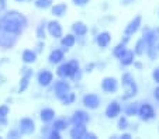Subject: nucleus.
Here are the masks:
<instances>
[{
    "label": "nucleus",
    "mask_w": 159,
    "mask_h": 139,
    "mask_svg": "<svg viewBox=\"0 0 159 139\" xmlns=\"http://www.w3.org/2000/svg\"><path fill=\"white\" fill-rule=\"evenodd\" d=\"M28 27V18L18 10H7L0 15V30L20 37Z\"/></svg>",
    "instance_id": "1"
},
{
    "label": "nucleus",
    "mask_w": 159,
    "mask_h": 139,
    "mask_svg": "<svg viewBox=\"0 0 159 139\" xmlns=\"http://www.w3.org/2000/svg\"><path fill=\"white\" fill-rule=\"evenodd\" d=\"M57 66V76L61 79H69L72 82H80L83 77V70L80 69L78 59H70L68 62L63 61Z\"/></svg>",
    "instance_id": "2"
},
{
    "label": "nucleus",
    "mask_w": 159,
    "mask_h": 139,
    "mask_svg": "<svg viewBox=\"0 0 159 139\" xmlns=\"http://www.w3.org/2000/svg\"><path fill=\"white\" fill-rule=\"evenodd\" d=\"M142 38L147 42V52H145V55L149 58L151 61H155L159 54L155 46L156 42L159 41V27H155V28L144 27L142 28Z\"/></svg>",
    "instance_id": "3"
},
{
    "label": "nucleus",
    "mask_w": 159,
    "mask_h": 139,
    "mask_svg": "<svg viewBox=\"0 0 159 139\" xmlns=\"http://www.w3.org/2000/svg\"><path fill=\"white\" fill-rule=\"evenodd\" d=\"M120 83L124 87V94H123V97H121L123 101L131 100V98H134V97L138 94V85L135 82L134 76H132L129 72H124L123 75H121Z\"/></svg>",
    "instance_id": "4"
},
{
    "label": "nucleus",
    "mask_w": 159,
    "mask_h": 139,
    "mask_svg": "<svg viewBox=\"0 0 159 139\" xmlns=\"http://www.w3.org/2000/svg\"><path fill=\"white\" fill-rule=\"evenodd\" d=\"M52 83H54V87H52L54 94L59 101L62 100L63 97L69 93V91H72V86H70V83L68 82V79H61L59 77L58 80H55V82H52Z\"/></svg>",
    "instance_id": "5"
},
{
    "label": "nucleus",
    "mask_w": 159,
    "mask_h": 139,
    "mask_svg": "<svg viewBox=\"0 0 159 139\" xmlns=\"http://www.w3.org/2000/svg\"><path fill=\"white\" fill-rule=\"evenodd\" d=\"M139 119L144 122H149L152 119H155L156 117V111L153 108V106L148 101H144V103H139V107H138V114Z\"/></svg>",
    "instance_id": "6"
},
{
    "label": "nucleus",
    "mask_w": 159,
    "mask_h": 139,
    "mask_svg": "<svg viewBox=\"0 0 159 139\" xmlns=\"http://www.w3.org/2000/svg\"><path fill=\"white\" fill-rule=\"evenodd\" d=\"M100 87H102L103 93L106 94H116L120 89V82L114 76H106V77H103L102 83H100Z\"/></svg>",
    "instance_id": "7"
},
{
    "label": "nucleus",
    "mask_w": 159,
    "mask_h": 139,
    "mask_svg": "<svg viewBox=\"0 0 159 139\" xmlns=\"http://www.w3.org/2000/svg\"><path fill=\"white\" fill-rule=\"evenodd\" d=\"M18 38L20 37L0 30V49H4V51L13 49L16 46V44L18 42Z\"/></svg>",
    "instance_id": "8"
},
{
    "label": "nucleus",
    "mask_w": 159,
    "mask_h": 139,
    "mask_svg": "<svg viewBox=\"0 0 159 139\" xmlns=\"http://www.w3.org/2000/svg\"><path fill=\"white\" fill-rule=\"evenodd\" d=\"M82 104L87 110H97L102 104V98L96 93H86L82 97Z\"/></svg>",
    "instance_id": "9"
},
{
    "label": "nucleus",
    "mask_w": 159,
    "mask_h": 139,
    "mask_svg": "<svg viewBox=\"0 0 159 139\" xmlns=\"http://www.w3.org/2000/svg\"><path fill=\"white\" fill-rule=\"evenodd\" d=\"M18 131L21 135H33L35 132V121L30 117H23L18 121Z\"/></svg>",
    "instance_id": "10"
},
{
    "label": "nucleus",
    "mask_w": 159,
    "mask_h": 139,
    "mask_svg": "<svg viewBox=\"0 0 159 139\" xmlns=\"http://www.w3.org/2000/svg\"><path fill=\"white\" fill-rule=\"evenodd\" d=\"M141 27H142V15L137 14L134 18H131L129 23L125 25V28H124V34L132 37L134 34H137L139 30H141Z\"/></svg>",
    "instance_id": "11"
},
{
    "label": "nucleus",
    "mask_w": 159,
    "mask_h": 139,
    "mask_svg": "<svg viewBox=\"0 0 159 139\" xmlns=\"http://www.w3.org/2000/svg\"><path fill=\"white\" fill-rule=\"evenodd\" d=\"M121 112H123V106H121L120 101H117V100L110 101L104 110V115H106V118H108V119H116Z\"/></svg>",
    "instance_id": "12"
},
{
    "label": "nucleus",
    "mask_w": 159,
    "mask_h": 139,
    "mask_svg": "<svg viewBox=\"0 0 159 139\" xmlns=\"http://www.w3.org/2000/svg\"><path fill=\"white\" fill-rule=\"evenodd\" d=\"M47 34L55 39H59L63 35V28L58 20H51L47 23Z\"/></svg>",
    "instance_id": "13"
},
{
    "label": "nucleus",
    "mask_w": 159,
    "mask_h": 139,
    "mask_svg": "<svg viewBox=\"0 0 159 139\" xmlns=\"http://www.w3.org/2000/svg\"><path fill=\"white\" fill-rule=\"evenodd\" d=\"M37 82L41 87H48L54 82V73L48 69H41L37 73Z\"/></svg>",
    "instance_id": "14"
},
{
    "label": "nucleus",
    "mask_w": 159,
    "mask_h": 139,
    "mask_svg": "<svg viewBox=\"0 0 159 139\" xmlns=\"http://www.w3.org/2000/svg\"><path fill=\"white\" fill-rule=\"evenodd\" d=\"M69 121H70L72 125H75V124L87 125L90 122V115L86 110H76V111L72 114V117H70Z\"/></svg>",
    "instance_id": "15"
},
{
    "label": "nucleus",
    "mask_w": 159,
    "mask_h": 139,
    "mask_svg": "<svg viewBox=\"0 0 159 139\" xmlns=\"http://www.w3.org/2000/svg\"><path fill=\"white\" fill-rule=\"evenodd\" d=\"M94 41L100 49H106L111 44V34L108 31H100L99 34L94 35Z\"/></svg>",
    "instance_id": "16"
},
{
    "label": "nucleus",
    "mask_w": 159,
    "mask_h": 139,
    "mask_svg": "<svg viewBox=\"0 0 159 139\" xmlns=\"http://www.w3.org/2000/svg\"><path fill=\"white\" fill-rule=\"evenodd\" d=\"M65 61V51L62 48H55L49 52L48 55V62L51 65H59L61 62Z\"/></svg>",
    "instance_id": "17"
},
{
    "label": "nucleus",
    "mask_w": 159,
    "mask_h": 139,
    "mask_svg": "<svg viewBox=\"0 0 159 139\" xmlns=\"http://www.w3.org/2000/svg\"><path fill=\"white\" fill-rule=\"evenodd\" d=\"M89 33V27L83 21H75L72 24V34L76 38H84Z\"/></svg>",
    "instance_id": "18"
},
{
    "label": "nucleus",
    "mask_w": 159,
    "mask_h": 139,
    "mask_svg": "<svg viewBox=\"0 0 159 139\" xmlns=\"http://www.w3.org/2000/svg\"><path fill=\"white\" fill-rule=\"evenodd\" d=\"M87 132V127L83 124H75L69 129V136L72 139H84V135Z\"/></svg>",
    "instance_id": "19"
},
{
    "label": "nucleus",
    "mask_w": 159,
    "mask_h": 139,
    "mask_svg": "<svg viewBox=\"0 0 159 139\" xmlns=\"http://www.w3.org/2000/svg\"><path fill=\"white\" fill-rule=\"evenodd\" d=\"M59 41H61V48H62L63 51H69L70 48H73V46L76 45L78 38L70 33V34H66V35H62L59 38Z\"/></svg>",
    "instance_id": "20"
},
{
    "label": "nucleus",
    "mask_w": 159,
    "mask_h": 139,
    "mask_svg": "<svg viewBox=\"0 0 159 139\" xmlns=\"http://www.w3.org/2000/svg\"><path fill=\"white\" fill-rule=\"evenodd\" d=\"M57 117V112L54 108H49V107H44V108L39 111V119L42 121V124H51L52 121Z\"/></svg>",
    "instance_id": "21"
},
{
    "label": "nucleus",
    "mask_w": 159,
    "mask_h": 139,
    "mask_svg": "<svg viewBox=\"0 0 159 139\" xmlns=\"http://www.w3.org/2000/svg\"><path fill=\"white\" fill-rule=\"evenodd\" d=\"M138 107H139V103L138 101H129V103H127L125 106L123 107V112L124 115H127V117H135V115L138 114Z\"/></svg>",
    "instance_id": "22"
},
{
    "label": "nucleus",
    "mask_w": 159,
    "mask_h": 139,
    "mask_svg": "<svg viewBox=\"0 0 159 139\" xmlns=\"http://www.w3.org/2000/svg\"><path fill=\"white\" fill-rule=\"evenodd\" d=\"M37 52L34 49H24L21 54V61L24 62L25 65H33L37 62Z\"/></svg>",
    "instance_id": "23"
},
{
    "label": "nucleus",
    "mask_w": 159,
    "mask_h": 139,
    "mask_svg": "<svg viewBox=\"0 0 159 139\" xmlns=\"http://www.w3.org/2000/svg\"><path fill=\"white\" fill-rule=\"evenodd\" d=\"M134 61H135V54H134L132 51H129V49H127V51L124 52L123 55H121L120 59H118L120 65H121V66H124V67L131 66Z\"/></svg>",
    "instance_id": "24"
},
{
    "label": "nucleus",
    "mask_w": 159,
    "mask_h": 139,
    "mask_svg": "<svg viewBox=\"0 0 159 139\" xmlns=\"http://www.w3.org/2000/svg\"><path fill=\"white\" fill-rule=\"evenodd\" d=\"M70 125V121L69 119H66V118H57L55 117V119L51 122V127L54 128V129L59 131V132H62V131L68 129Z\"/></svg>",
    "instance_id": "25"
},
{
    "label": "nucleus",
    "mask_w": 159,
    "mask_h": 139,
    "mask_svg": "<svg viewBox=\"0 0 159 139\" xmlns=\"http://www.w3.org/2000/svg\"><path fill=\"white\" fill-rule=\"evenodd\" d=\"M68 11V6L66 3H57V4H52L51 6V14L54 17L59 18V17H63Z\"/></svg>",
    "instance_id": "26"
},
{
    "label": "nucleus",
    "mask_w": 159,
    "mask_h": 139,
    "mask_svg": "<svg viewBox=\"0 0 159 139\" xmlns=\"http://www.w3.org/2000/svg\"><path fill=\"white\" fill-rule=\"evenodd\" d=\"M132 52L135 54V56H144L145 55V52H147V42H145V39L142 37L135 42Z\"/></svg>",
    "instance_id": "27"
},
{
    "label": "nucleus",
    "mask_w": 159,
    "mask_h": 139,
    "mask_svg": "<svg viewBox=\"0 0 159 139\" xmlns=\"http://www.w3.org/2000/svg\"><path fill=\"white\" fill-rule=\"evenodd\" d=\"M35 35L38 39H45L47 38V21H39V24L35 28Z\"/></svg>",
    "instance_id": "28"
},
{
    "label": "nucleus",
    "mask_w": 159,
    "mask_h": 139,
    "mask_svg": "<svg viewBox=\"0 0 159 139\" xmlns=\"http://www.w3.org/2000/svg\"><path fill=\"white\" fill-rule=\"evenodd\" d=\"M117 128L118 131H127L129 128V121H128V117L127 115H118L117 117Z\"/></svg>",
    "instance_id": "29"
},
{
    "label": "nucleus",
    "mask_w": 159,
    "mask_h": 139,
    "mask_svg": "<svg viewBox=\"0 0 159 139\" xmlns=\"http://www.w3.org/2000/svg\"><path fill=\"white\" fill-rule=\"evenodd\" d=\"M127 49H128V48H127V44H124V42H121V41H120V44H117V45L113 48V56L117 58V59H120L121 55H123Z\"/></svg>",
    "instance_id": "30"
},
{
    "label": "nucleus",
    "mask_w": 159,
    "mask_h": 139,
    "mask_svg": "<svg viewBox=\"0 0 159 139\" xmlns=\"http://www.w3.org/2000/svg\"><path fill=\"white\" fill-rule=\"evenodd\" d=\"M54 4V0H34V6L39 10H48Z\"/></svg>",
    "instance_id": "31"
},
{
    "label": "nucleus",
    "mask_w": 159,
    "mask_h": 139,
    "mask_svg": "<svg viewBox=\"0 0 159 139\" xmlns=\"http://www.w3.org/2000/svg\"><path fill=\"white\" fill-rule=\"evenodd\" d=\"M30 77H27V76H21L20 79V83H18V87H17V91L18 93H24L25 90L28 89V86H30Z\"/></svg>",
    "instance_id": "32"
},
{
    "label": "nucleus",
    "mask_w": 159,
    "mask_h": 139,
    "mask_svg": "<svg viewBox=\"0 0 159 139\" xmlns=\"http://www.w3.org/2000/svg\"><path fill=\"white\" fill-rule=\"evenodd\" d=\"M75 100H76V94L73 93V91H69V93L61 100V103H62L63 106H70V104L75 103Z\"/></svg>",
    "instance_id": "33"
},
{
    "label": "nucleus",
    "mask_w": 159,
    "mask_h": 139,
    "mask_svg": "<svg viewBox=\"0 0 159 139\" xmlns=\"http://www.w3.org/2000/svg\"><path fill=\"white\" fill-rule=\"evenodd\" d=\"M21 132L18 131V128H11V129L7 132V138H11V139H18L21 138Z\"/></svg>",
    "instance_id": "34"
},
{
    "label": "nucleus",
    "mask_w": 159,
    "mask_h": 139,
    "mask_svg": "<svg viewBox=\"0 0 159 139\" xmlns=\"http://www.w3.org/2000/svg\"><path fill=\"white\" fill-rule=\"evenodd\" d=\"M9 112H10V107L7 106V104H2V106H0V119H2V118H7Z\"/></svg>",
    "instance_id": "35"
},
{
    "label": "nucleus",
    "mask_w": 159,
    "mask_h": 139,
    "mask_svg": "<svg viewBox=\"0 0 159 139\" xmlns=\"http://www.w3.org/2000/svg\"><path fill=\"white\" fill-rule=\"evenodd\" d=\"M47 138H48V139H61V138H62V135H61L59 131L51 128V131H49V133H48V136H47Z\"/></svg>",
    "instance_id": "36"
},
{
    "label": "nucleus",
    "mask_w": 159,
    "mask_h": 139,
    "mask_svg": "<svg viewBox=\"0 0 159 139\" xmlns=\"http://www.w3.org/2000/svg\"><path fill=\"white\" fill-rule=\"evenodd\" d=\"M44 48H45V42H44V39H38V42H37V45H35V49H34V51L37 52V55L41 54V52L44 51Z\"/></svg>",
    "instance_id": "37"
},
{
    "label": "nucleus",
    "mask_w": 159,
    "mask_h": 139,
    "mask_svg": "<svg viewBox=\"0 0 159 139\" xmlns=\"http://www.w3.org/2000/svg\"><path fill=\"white\" fill-rule=\"evenodd\" d=\"M33 75H34V72H33V69H31V67H23V69H21V76H27V77H33Z\"/></svg>",
    "instance_id": "38"
},
{
    "label": "nucleus",
    "mask_w": 159,
    "mask_h": 139,
    "mask_svg": "<svg viewBox=\"0 0 159 139\" xmlns=\"http://www.w3.org/2000/svg\"><path fill=\"white\" fill-rule=\"evenodd\" d=\"M72 3L78 7H86L90 3V0H72Z\"/></svg>",
    "instance_id": "39"
},
{
    "label": "nucleus",
    "mask_w": 159,
    "mask_h": 139,
    "mask_svg": "<svg viewBox=\"0 0 159 139\" xmlns=\"http://www.w3.org/2000/svg\"><path fill=\"white\" fill-rule=\"evenodd\" d=\"M51 124H45L44 127L41 128V133H42V136H44V138H47V136H48V133H49V131H51Z\"/></svg>",
    "instance_id": "40"
},
{
    "label": "nucleus",
    "mask_w": 159,
    "mask_h": 139,
    "mask_svg": "<svg viewBox=\"0 0 159 139\" xmlns=\"http://www.w3.org/2000/svg\"><path fill=\"white\" fill-rule=\"evenodd\" d=\"M96 69V63L94 62H89V63H86V66H84V72H87V73H90V72H93V70Z\"/></svg>",
    "instance_id": "41"
},
{
    "label": "nucleus",
    "mask_w": 159,
    "mask_h": 139,
    "mask_svg": "<svg viewBox=\"0 0 159 139\" xmlns=\"http://www.w3.org/2000/svg\"><path fill=\"white\" fill-rule=\"evenodd\" d=\"M152 79L156 85H159V66L152 70Z\"/></svg>",
    "instance_id": "42"
},
{
    "label": "nucleus",
    "mask_w": 159,
    "mask_h": 139,
    "mask_svg": "<svg viewBox=\"0 0 159 139\" xmlns=\"http://www.w3.org/2000/svg\"><path fill=\"white\" fill-rule=\"evenodd\" d=\"M84 139H97V135L94 132H90V131L87 129L86 135H84Z\"/></svg>",
    "instance_id": "43"
},
{
    "label": "nucleus",
    "mask_w": 159,
    "mask_h": 139,
    "mask_svg": "<svg viewBox=\"0 0 159 139\" xmlns=\"http://www.w3.org/2000/svg\"><path fill=\"white\" fill-rule=\"evenodd\" d=\"M118 138H120V139H131L132 135L129 132H125V131H123V132H121V135L118 136Z\"/></svg>",
    "instance_id": "44"
},
{
    "label": "nucleus",
    "mask_w": 159,
    "mask_h": 139,
    "mask_svg": "<svg viewBox=\"0 0 159 139\" xmlns=\"http://www.w3.org/2000/svg\"><path fill=\"white\" fill-rule=\"evenodd\" d=\"M7 9V0H0V13Z\"/></svg>",
    "instance_id": "45"
},
{
    "label": "nucleus",
    "mask_w": 159,
    "mask_h": 139,
    "mask_svg": "<svg viewBox=\"0 0 159 139\" xmlns=\"http://www.w3.org/2000/svg\"><path fill=\"white\" fill-rule=\"evenodd\" d=\"M132 65H134V67H135L137 70H141L142 66H144V65H142L139 61H134V62H132Z\"/></svg>",
    "instance_id": "46"
},
{
    "label": "nucleus",
    "mask_w": 159,
    "mask_h": 139,
    "mask_svg": "<svg viewBox=\"0 0 159 139\" xmlns=\"http://www.w3.org/2000/svg\"><path fill=\"white\" fill-rule=\"evenodd\" d=\"M153 97H155V100L159 101V85L155 87V90H153Z\"/></svg>",
    "instance_id": "47"
},
{
    "label": "nucleus",
    "mask_w": 159,
    "mask_h": 139,
    "mask_svg": "<svg viewBox=\"0 0 159 139\" xmlns=\"http://www.w3.org/2000/svg\"><path fill=\"white\" fill-rule=\"evenodd\" d=\"M135 0H121V4H124V6H128V4L134 3Z\"/></svg>",
    "instance_id": "48"
},
{
    "label": "nucleus",
    "mask_w": 159,
    "mask_h": 139,
    "mask_svg": "<svg viewBox=\"0 0 159 139\" xmlns=\"http://www.w3.org/2000/svg\"><path fill=\"white\" fill-rule=\"evenodd\" d=\"M129 38H131V37H129V35H125V34H124V37H123V39H121V42H124V44H128V41H129Z\"/></svg>",
    "instance_id": "49"
},
{
    "label": "nucleus",
    "mask_w": 159,
    "mask_h": 139,
    "mask_svg": "<svg viewBox=\"0 0 159 139\" xmlns=\"http://www.w3.org/2000/svg\"><path fill=\"white\" fill-rule=\"evenodd\" d=\"M96 67H100V69H104V67H106V63H104V62H102V63H96Z\"/></svg>",
    "instance_id": "50"
},
{
    "label": "nucleus",
    "mask_w": 159,
    "mask_h": 139,
    "mask_svg": "<svg viewBox=\"0 0 159 139\" xmlns=\"http://www.w3.org/2000/svg\"><path fill=\"white\" fill-rule=\"evenodd\" d=\"M17 3H24V2H28V0H16Z\"/></svg>",
    "instance_id": "51"
},
{
    "label": "nucleus",
    "mask_w": 159,
    "mask_h": 139,
    "mask_svg": "<svg viewBox=\"0 0 159 139\" xmlns=\"http://www.w3.org/2000/svg\"><path fill=\"white\" fill-rule=\"evenodd\" d=\"M155 46H156V51L159 52V41H158V42H156V45H155Z\"/></svg>",
    "instance_id": "52"
},
{
    "label": "nucleus",
    "mask_w": 159,
    "mask_h": 139,
    "mask_svg": "<svg viewBox=\"0 0 159 139\" xmlns=\"http://www.w3.org/2000/svg\"><path fill=\"white\" fill-rule=\"evenodd\" d=\"M28 2H34V0H28Z\"/></svg>",
    "instance_id": "53"
},
{
    "label": "nucleus",
    "mask_w": 159,
    "mask_h": 139,
    "mask_svg": "<svg viewBox=\"0 0 159 139\" xmlns=\"http://www.w3.org/2000/svg\"><path fill=\"white\" fill-rule=\"evenodd\" d=\"M158 132H159V127H158Z\"/></svg>",
    "instance_id": "54"
},
{
    "label": "nucleus",
    "mask_w": 159,
    "mask_h": 139,
    "mask_svg": "<svg viewBox=\"0 0 159 139\" xmlns=\"http://www.w3.org/2000/svg\"><path fill=\"white\" fill-rule=\"evenodd\" d=\"M158 15H159V11H158Z\"/></svg>",
    "instance_id": "55"
},
{
    "label": "nucleus",
    "mask_w": 159,
    "mask_h": 139,
    "mask_svg": "<svg viewBox=\"0 0 159 139\" xmlns=\"http://www.w3.org/2000/svg\"><path fill=\"white\" fill-rule=\"evenodd\" d=\"M0 138H2V136H0Z\"/></svg>",
    "instance_id": "56"
}]
</instances>
